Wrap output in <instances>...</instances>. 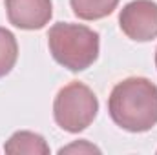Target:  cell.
Returning <instances> with one entry per match:
<instances>
[{
    "label": "cell",
    "instance_id": "obj_1",
    "mask_svg": "<svg viewBox=\"0 0 157 155\" xmlns=\"http://www.w3.org/2000/svg\"><path fill=\"white\" fill-rule=\"evenodd\" d=\"M108 112L119 128L143 133L157 124V86L144 77H130L115 84Z\"/></svg>",
    "mask_w": 157,
    "mask_h": 155
},
{
    "label": "cell",
    "instance_id": "obj_2",
    "mask_svg": "<svg viewBox=\"0 0 157 155\" xmlns=\"http://www.w3.org/2000/svg\"><path fill=\"white\" fill-rule=\"evenodd\" d=\"M51 57L66 70L78 73L88 70L99 57V33L82 24L57 22L48 31Z\"/></svg>",
    "mask_w": 157,
    "mask_h": 155
},
{
    "label": "cell",
    "instance_id": "obj_3",
    "mask_svg": "<svg viewBox=\"0 0 157 155\" xmlns=\"http://www.w3.org/2000/svg\"><path fill=\"white\" fill-rule=\"evenodd\" d=\"M99 100L95 93L82 82H70L59 89L53 102V117L64 131L78 133L86 130L97 117Z\"/></svg>",
    "mask_w": 157,
    "mask_h": 155
},
{
    "label": "cell",
    "instance_id": "obj_4",
    "mask_svg": "<svg viewBox=\"0 0 157 155\" xmlns=\"http://www.w3.org/2000/svg\"><path fill=\"white\" fill-rule=\"evenodd\" d=\"M119 26L128 39L150 42L157 39V2L133 0L121 9Z\"/></svg>",
    "mask_w": 157,
    "mask_h": 155
},
{
    "label": "cell",
    "instance_id": "obj_5",
    "mask_svg": "<svg viewBox=\"0 0 157 155\" xmlns=\"http://www.w3.org/2000/svg\"><path fill=\"white\" fill-rule=\"evenodd\" d=\"M9 24L18 29H42L53 17L51 0H6Z\"/></svg>",
    "mask_w": 157,
    "mask_h": 155
},
{
    "label": "cell",
    "instance_id": "obj_6",
    "mask_svg": "<svg viewBox=\"0 0 157 155\" xmlns=\"http://www.w3.org/2000/svg\"><path fill=\"white\" fill-rule=\"evenodd\" d=\"M6 153L18 155V153H29V155H48L49 146L44 141V137L33 131H17L9 137V141L4 146Z\"/></svg>",
    "mask_w": 157,
    "mask_h": 155
},
{
    "label": "cell",
    "instance_id": "obj_7",
    "mask_svg": "<svg viewBox=\"0 0 157 155\" xmlns=\"http://www.w3.org/2000/svg\"><path fill=\"white\" fill-rule=\"evenodd\" d=\"M75 17L82 20H99L113 13L119 0H70Z\"/></svg>",
    "mask_w": 157,
    "mask_h": 155
},
{
    "label": "cell",
    "instance_id": "obj_8",
    "mask_svg": "<svg viewBox=\"0 0 157 155\" xmlns=\"http://www.w3.org/2000/svg\"><path fill=\"white\" fill-rule=\"evenodd\" d=\"M17 59H18V44L15 35L9 29L0 28V78L11 73V70L17 64Z\"/></svg>",
    "mask_w": 157,
    "mask_h": 155
},
{
    "label": "cell",
    "instance_id": "obj_9",
    "mask_svg": "<svg viewBox=\"0 0 157 155\" xmlns=\"http://www.w3.org/2000/svg\"><path fill=\"white\" fill-rule=\"evenodd\" d=\"M68 152H95V153H99L101 150L95 148V146H91V144H88L86 141H80V142H75L71 146H66V148L59 150V153H68Z\"/></svg>",
    "mask_w": 157,
    "mask_h": 155
},
{
    "label": "cell",
    "instance_id": "obj_10",
    "mask_svg": "<svg viewBox=\"0 0 157 155\" xmlns=\"http://www.w3.org/2000/svg\"><path fill=\"white\" fill-rule=\"evenodd\" d=\"M155 66H157V49H155Z\"/></svg>",
    "mask_w": 157,
    "mask_h": 155
}]
</instances>
